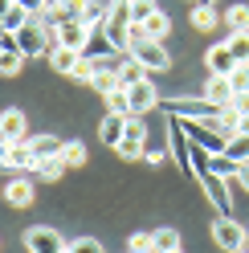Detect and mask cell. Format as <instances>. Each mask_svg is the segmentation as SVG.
<instances>
[{
    "label": "cell",
    "instance_id": "1",
    "mask_svg": "<svg viewBox=\"0 0 249 253\" xmlns=\"http://www.w3.org/2000/svg\"><path fill=\"white\" fill-rule=\"evenodd\" d=\"M160 106L167 110V115L172 119H216L221 115L225 106H216V102H208L205 94H180V98H160Z\"/></svg>",
    "mask_w": 249,
    "mask_h": 253
},
{
    "label": "cell",
    "instance_id": "2",
    "mask_svg": "<svg viewBox=\"0 0 249 253\" xmlns=\"http://www.w3.org/2000/svg\"><path fill=\"white\" fill-rule=\"evenodd\" d=\"M21 241H25L29 253H70V245L61 241V233L49 229V225H29Z\"/></svg>",
    "mask_w": 249,
    "mask_h": 253
},
{
    "label": "cell",
    "instance_id": "3",
    "mask_svg": "<svg viewBox=\"0 0 249 253\" xmlns=\"http://www.w3.org/2000/svg\"><path fill=\"white\" fill-rule=\"evenodd\" d=\"M167 155L176 160V168H180L188 180H196V164H192V147H188V135L180 131V123H176V119L167 123Z\"/></svg>",
    "mask_w": 249,
    "mask_h": 253
},
{
    "label": "cell",
    "instance_id": "4",
    "mask_svg": "<svg viewBox=\"0 0 249 253\" xmlns=\"http://www.w3.org/2000/svg\"><path fill=\"white\" fill-rule=\"evenodd\" d=\"M212 241L221 245L225 253H237L249 245V229L245 225H233V216H216L212 220Z\"/></svg>",
    "mask_w": 249,
    "mask_h": 253
},
{
    "label": "cell",
    "instance_id": "5",
    "mask_svg": "<svg viewBox=\"0 0 249 253\" xmlns=\"http://www.w3.org/2000/svg\"><path fill=\"white\" fill-rule=\"evenodd\" d=\"M131 57H135L147 74H164L167 66H172V57H167L164 41H135V45H131Z\"/></svg>",
    "mask_w": 249,
    "mask_h": 253
},
{
    "label": "cell",
    "instance_id": "6",
    "mask_svg": "<svg viewBox=\"0 0 249 253\" xmlns=\"http://www.w3.org/2000/svg\"><path fill=\"white\" fill-rule=\"evenodd\" d=\"M115 151L123 155V160H143V155H147V123L131 115L127 119V135H123V143Z\"/></svg>",
    "mask_w": 249,
    "mask_h": 253
},
{
    "label": "cell",
    "instance_id": "7",
    "mask_svg": "<svg viewBox=\"0 0 249 253\" xmlns=\"http://www.w3.org/2000/svg\"><path fill=\"white\" fill-rule=\"evenodd\" d=\"M17 45H21V53L25 57H41L45 49H53V41H49V33L41 29V21L33 17L25 29H17Z\"/></svg>",
    "mask_w": 249,
    "mask_h": 253
},
{
    "label": "cell",
    "instance_id": "8",
    "mask_svg": "<svg viewBox=\"0 0 249 253\" xmlns=\"http://www.w3.org/2000/svg\"><path fill=\"white\" fill-rule=\"evenodd\" d=\"M200 184H205L208 204L216 209V216H229V212H233V192H229V180H225V176H216V171H205V176H200Z\"/></svg>",
    "mask_w": 249,
    "mask_h": 253
},
{
    "label": "cell",
    "instance_id": "9",
    "mask_svg": "<svg viewBox=\"0 0 249 253\" xmlns=\"http://www.w3.org/2000/svg\"><path fill=\"white\" fill-rule=\"evenodd\" d=\"M29 139V119L25 110H0V143H25Z\"/></svg>",
    "mask_w": 249,
    "mask_h": 253
},
{
    "label": "cell",
    "instance_id": "10",
    "mask_svg": "<svg viewBox=\"0 0 249 253\" xmlns=\"http://www.w3.org/2000/svg\"><path fill=\"white\" fill-rule=\"evenodd\" d=\"M0 168L33 171V168H37V155H33V147H29V139H25V143H8V147H4V155H0Z\"/></svg>",
    "mask_w": 249,
    "mask_h": 253
},
{
    "label": "cell",
    "instance_id": "11",
    "mask_svg": "<svg viewBox=\"0 0 249 253\" xmlns=\"http://www.w3.org/2000/svg\"><path fill=\"white\" fill-rule=\"evenodd\" d=\"M127 98H131V115H135V119H143L147 110L160 106V90H155L151 82H139V86L127 90Z\"/></svg>",
    "mask_w": 249,
    "mask_h": 253
},
{
    "label": "cell",
    "instance_id": "12",
    "mask_svg": "<svg viewBox=\"0 0 249 253\" xmlns=\"http://www.w3.org/2000/svg\"><path fill=\"white\" fill-rule=\"evenodd\" d=\"M86 37H90V25L86 21H61L57 25V45H66V49H86Z\"/></svg>",
    "mask_w": 249,
    "mask_h": 253
},
{
    "label": "cell",
    "instance_id": "13",
    "mask_svg": "<svg viewBox=\"0 0 249 253\" xmlns=\"http://www.w3.org/2000/svg\"><path fill=\"white\" fill-rule=\"evenodd\" d=\"M111 53H127V49H115V41L106 37V29H102V25H94V29H90V37H86V49H82V57L98 61V57H111Z\"/></svg>",
    "mask_w": 249,
    "mask_h": 253
},
{
    "label": "cell",
    "instance_id": "14",
    "mask_svg": "<svg viewBox=\"0 0 249 253\" xmlns=\"http://www.w3.org/2000/svg\"><path fill=\"white\" fill-rule=\"evenodd\" d=\"M127 119L131 115H111V110H106V119L98 123V139L106 147H119L123 143V135H127Z\"/></svg>",
    "mask_w": 249,
    "mask_h": 253
},
{
    "label": "cell",
    "instance_id": "15",
    "mask_svg": "<svg viewBox=\"0 0 249 253\" xmlns=\"http://www.w3.org/2000/svg\"><path fill=\"white\" fill-rule=\"evenodd\" d=\"M4 200L12 204V209H25V204H33V176H17V180H8L4 184Z\"/></svg>",
    "mask_w": 249,
    "mask_h": 253
},
{
    "label": "cell",
    "instance_id": "16",
    "mask_svg": "<svg viewBox=\"0 0 249 253\" xmlns=\"http://www.w3.org/2000/svg\"><path fill=\"white\" fill-rule=\"evenodd\" d=\"M205 61H208V74H233V70H237V57H233L229 53V41H221V45H212V49L205 53Z\"/></svg>",
    "mask_w": 249,
    "mask_h": 253
},
{
    "label": "cell",
    "instance_id": "17",
    "mask_svg": "<svg viewBox=\"0 0 249 253\" xmlns=\"http://www.w3.org/2000/svg\"><path fill=\"white\" fill-rule=\"evenodd\" d=\"M205 98L216 102V106H229V102H233V86H229V78H225V74H208V82H205Z\"/></svg>",
    "mask_w": 249,
    "mask_h": 253
},
{
    "label": "cell",
    "instance_id": "18",
    "mask_svg": "<svg viewBox=\"0 0 249 253\" xmlns=\"http://www.w3.org/2000/svg\"><path fill=\"white\" fill-rule=\"evenodd\" d=\"M78 61H82V53H78V49H66V45H53V49H49V66L57 70V74H74V66H78Z\"/></svg>",
    "mask_w": 249,
    "mask_h": 253
},
{
    "label": "cell",
    "instance_id": "19",
    "mask_svg": "<svg viewBox=\"0 0 249 253\" xmlns=\"http://www.w3.org/2000/svg\"><path fill=\"white\" fill-rule=\"evenodd\" d=\"M216 25H225V17L216 8H205V4H192V29L196 33H212Z\"/></svg>",
    "mask_w": 249,
    "mask_h": 253
},
{
    "label": "cell",
    "instance_id": "20",
    "mask_svg": "<svg viewBox=\"0 0 249 253\" xmlns=\"http://www.w3.org/2000/svg\"><path fill=\"white\" fill-rule=\"evenodd\" d=\"M29 147H33V155L37 160H49V155H61V139L57 135H29Z\"/></svg>",
    "mask_w": 249,
    "mask_h": 253
},
{
    "label": "cell",
    "instance_id": "21",
    "mask_svg": "<svg viewBox=\"0 0 249 253\" xmlns=\"http://www.w3.org/2000/svg\"><path fill=\"white\" fill-rule=\"evenodd\" d=\"M61 171H66V160H61V155H49V160H37V168L29 171V176H37V180H45V184H53V180H61Z\"/></svg>",
    "mask_w": 249,
    "mask_h": 253
},
{
    "label": "cell",
    "instance_id": "22",
    "mask_svg": "<svg viewBox=\"0 0 249 253\" xmlns=\"http://www.w3.org/2000/svg\"><path fill=\"white\" fill-rule=\"evenodd\" d=\"M167 29H172V17H167V12H160V8H155L151 17L143 21V33H147V41H164V37H167Z\"/></svg>",
    "mask_w": 249,
    "mask_h": 253
},
{
    "label": "cell",
    "instance_id": "23",
    "mask_svg": "<svg viewBox=\"0 0 249 253\" xmlns=\"http://www.w3.org/2000/svg\"><path fill=\"white\" fill-rule=\"evenodd\" d=\"M225 29H229V33H249V4H229Z\"/></svg>",
    "mask_w": 249,
    "mask_h": 253
},
{
    "label": "cell",
    "instance_id": "24",
    "mask_svg": "<svg viewBox=\"0 0 249 253\" xmlns=\"http://www.w3.org/2000/svg\"><path fill=\"white\" fill-rule=\"evenodd\" d=\"M139 82H147V70H143V66H139V61L131 57L127 66L119 70V90H131V86H139Z\"/></svg>",
    "mask_w": 249,
    "mask_h": 253
},
{
    "label": "cell",
    "instance_id": "25",
    "mask_svg": "<svg viewBox=\"0 0 249 253\" xmlns=\"http://www.w3.org/2000/svg\"><path fill=\"white\" fill-rule=\"evenodd\" d=\"M151 245H155V253H172V249H180V233L176 229H151Z\"/></svg>",
    "mask_w": 249,
    "mask_h": 253
},
{
    "label": "cell",
    "instance_id": "26",
    "mask_svg": "<svg viewBox=\"0 0 249 253\" xmlns=\"http://www.w3.org/2000/svg\"><path fill=\"white\" fill-rule=\"evenodd\" d=\"M225 155L233 164H249V131H241V135H233L229 143H225Z\"/></svg>",
    "mask_w": 249,
    "mask_h": 253
},
{
    "label": "cell",
    "instance_id": "27",
    "mask_svg": "<svg viewBox=\"0 0 249 253\" xmlns=\"http://www.w3.org/2000/svg\"><path fill=\"white\" fill-rule=\"evenodd\" d=\"M21 66H25V53L21 49H0V74H4V78L21 74Z\"/></svg>",
    "mask_w": 249,
    "mask_h": 253
},
{
    "label": "cell",
    "instance_id": "28",
    "mask_svg": "<svg viewBox=\"0 0 249 253\" xmlns=\"http://www.w3.org/2000/svg\"><path fill=\"white\" fill-rule=\"evenodd\" d=\"M229 53L237 57V66H249V33H229Z\"/></svg>",
    "mask_w": 249,
    "mask_h": 253
},
{
    "label": "cell",
    "instance_id": "29",
    "mask_svg": "<svg viewBox=\"0 0 249 253\" xmlns=\"http://www.w3.org/2000/svg\"><path fill=\"white\" fill-rule=\"evenodd\" d=\"M29 21H33V17H29V12H25L21 4H12V8L4 12V21H0V29H8V33H17V29H25Z\"/></svg>",
    "mask_w": 249,
    "mask_h": 253
},
{
    "label": "cell",
    "instance_id": "30",
    "mask_svg": "<svg viewBox=\"0 0 249 253\" xmlns=\"http://www.w3.org/2000/svg\"><path fill=\"white\" fill-rule=\"evenodd\" d=\"M61 160H66V168H82L86 164V143H78V139L66 143V147H61Z\"/></svg>",
    "mask_w": 249,
    "mask_h": 253
},
{
    "label": "cell",
    "instance_id": "31",
    "mask_svg": "<svg viewBox=\"0 0 249 253\" xmlns=\"http://www.w3.org/2000/svg\"><path fill=\"white\" fill-rule=\"evenodd\" d=\"M106 110H111V115H131L127 90H111V94H106Z\"/></svg>",
    "mask_w": 249,
    "mask_h": 253
},
{
    "label": "cell",
    "instance_id": "32",
    "mask_svg": "<svg viewBox=\"0 0 249 253\" xmlns=\"http://www.w3.org/2000/svg\"><path fill=\"white\" fill-rule=\"evenodd\" d=\"M127 8H131V25H143L155 12V0H127Z\"/></svg>",
    "mask_w": 249,
    "mask_h": 253
},
{
    "label": "cell",
    "instance_id": "33",
    "mask_svg": "<svg viewBox=\"0 0 249 253\" xmlns=\"http://www.w3.org/2000/svg\"><path fill=\"white\" fill-rule=\"evenodd\" d=\"M90 86H94L102 98H106L111 90H119V74H98V70H94V82H90Z\"/></svg>",
    "mask_w": 249,
    "mask_h": 253
},
{
    "label": "cell",
    "instance_id": "34",
    "mask_svg": "<svg viewBox=\"0 0 249 253\" xmlns=\"http://www.w3.org/2000/svg\"><path fill=\"white\" fill-rule=\"evenodd\" d=\"M229 86H233V94H249V66H237L229 74Z\"/></svg>",
    "mask_w": 249,
    "mask_h": 253
},
{
    "label": "cell",
    "instance_id": "35",
    "mask_svg": "<svg viewBox=\"0 0 249 253\" xmlns=\"http://www.w3.org/2000/svg\"><path fill=\"white\" fill-rule=\"evenodd\" d=\"M70 78H74V82H86V86H90V82H94V61L82 57V61L74 66V74H70Z\"/></svg>",
    "mask_w": 249,
    "mask_h": 253
},
{
    "label": "cell",
    "instance_id": "36",
    "mask_svg": "<svg viewBox=\"0 0 249 253\" xmlns=\"http://www.w3.org/2000/svg\"><path fill=\"white\" fill-rule=\"evenodd\" d=\"M127 249H131V253H155V245H151V233H131Z\"/></svg>",
    "mask_w": 249,
    "mask_h": 253
},
{
    "label": "cell",
    "instance_id": "37",
    "mask_svg": "<svg viewBox=\"0 0 249 253\" xmlns=\"http://www.w3.org/2000/svg\"><path fill=\"white\" fill-rule=\"evenodd\" d=\"M70 253H106V249L94 241V237H78V241L70 245Z\"/></svg>",
    "mask_w": 249,
    "mask_h": 253
},
{
    "label": "cell",
    "instance_id": "38",
    "mask_svg": "<svg viewBox=\"0 0 249 253\" xmlns=\"http://www.w3.org/2000/svg\"><path fill=\"white\" fill-rule=\"evenodd\" d=\"M12 4H21V8L29 12V17H37V12L45 8V0H12Z\"/></svg>",
    "mask_w": 249,
    "mask_h": 253
},
{
    "label": "cell",
    "instance_id": "39",
    "mask_svg": "<svg viewBox=\"0 0 249 253\" xmlns=\"http://www.w3.org/2000/svg\"><path fill=\"white\" fill-rule=\"evenodd\" d=\"M237 115H249V94H233V102H229Z\"/></svg>",
    "mask_w": 249,
    "mask_h": 253
},
{
    "label": "cell",
    "instance_id": "40",
    "mask_svg": "<svg viewBox=\"0 0 249 253\" xmlns=\"http://www.w3.org/2000/svg\"><path fill=\"white\" fill-rule=\"evenodd\" d=\"M233 180H237V184L245 188V192H249V164H241V168H237V176H233Z\"/></svg>",
    "mask_w": 249,
    "mask_h": 253
},
{
    "label": "cell",
    "instance_id": "41",
    "mask_svg": "<svg viewBox=\"0 0 249 253\" xmlns=\"http://www.w3.org/2000/svg\"><path fill=\"white\" fill-rule=\"evenodd\" d=\"M143 160H147L151 168H164V151H147V155H143Z\"/></svg>",
    "mask_w": 249,
    "mask_h": 253
},
{
    "label": "cell",
    "instance_id": "42",
    "mask_svg": "<svg viewBox=\"0 0 249 253\" xmlns=\"http://www.w3.org/2000/svg\"><path fill=\"white\" fill-rule=\"evenodd\" d=\"M12 8V0H0V21H4V12Z\"/></svg>",
    "mask_w": 249,
    "mask_h": 253
},
{
    "label": "cell",
    "instance_id": "43",
    "mask_svg": "<svg viewBox=\"0 0 249 253\" xmlns=\"http://www.w3.org/2000/svg\"><path fill=\"white\" fill-rule=\"evenodd\" d=\"M196 4H205V8H212V4H216V0H196Z\"/></svg>",
    "mask_w": 249,
    "mask_h": 253
},
{
    "label": "cell",
    "instance_id": "44",
    "mask_svg": "<svg viewBox=\"0 0 249 253\" xmlns=\"http://www.w3.org/2000/svg\"><path fill=\"white\" fill-rule=\"evenodd\" d=\"M237 253H249V245H245V249H237Z\"/></svg>",
    "mask_w": 249,
    "mask_h": 253
},
{
    "label": "cell",
    "instance_id": "45",
    "mask_svg": "<svg viewBox=\"0 0 249 253\" xmlns=\"http://www.w3.org/2000/svg\"><path fill=\"white\" fill-rule=\"evenodd\" d=\"M172 253H184V249H172Z\"/></svg>",
    "mask_w": 249,
    "mask_h": 253
},
{
    "label": "cell",
    "instance_id": "46",
    "mask_svg": "<svg viewBox=\"0 0 249 253\" xmlns=\"http://www.w3.org/2000/svg\"><path fill=\"white\" fill-rule=\"evenodd\" d=\"M188 4H196V0H188Z\"/></svg>",
    "mask_w": 249,
    "mask_h": 253
}]
</instances>
